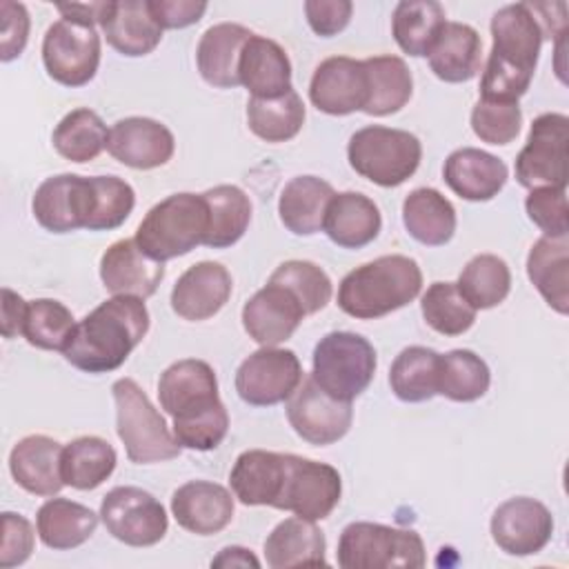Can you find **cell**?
I'll return each mask as SVG.
<instances>
[{"mask_svg": "<svg viewBox=\"0 0 569 569\" xmlns=\"http://www.w3.org/2000/svg\"><path fill=\"white\" fill-rule=\"evenodd\" d=\"M269 282L289 289L298 298L307 316L325 309L333 291L329 276L309 260H287L278 264L276 271L269 276Z\"/></svg>", "mask_w": 569, "mask_h": 569, "instance_id": "48", "label": "cell"}, {"mask_svg": "<svg viewBox=\"0 0 569 569\" xmlns=\"http://www.w3.org/2000/svg\"><path fill=\"white\" fill-rule=\"evenodd\" d=\"M0 18H2V42H0V58L9 62L24 51L29 40V13L22 2L2 0L0 2Z\"/></svg>", "mask_w": 569, "mask_h": 569, "instance_id": "53", "label": "cell"}, {"mask_svg": "<svg viewBox=\"0 0 569 569\" xmlns=\"http://www.w3.org/2000/svg\"><path fill=\"white\" fill-rule=\"evenodd\" d=\"M31 211L38 224L51 233L89 229L93 216L91 176L60 173L47 178L33 193Z\"/></svg>", "mask_w": 569, "mask_h": 569, "instance_id": "16", "label": "cell"}, {"mask_svg": "<svg viewBox=\"0 0 569 569\" xmlns=\"http://www.w3.org/2000/svg\"><path fill=\"white\" fill-rule=\"evenodd\" d=\"M369 98L365 104L367 116H389L400 111L411 93L413 78L407 62L398 56H373L365 60Z\"/></svg>", "mask_w": 569, "mask_h": 569, "instance_id": "38", "label": "cell"}, {"mask_svg": "<svg viewBox=\"0 0 569 569\" xmlns=\"http://www.w3.org/2000/svg\"><path fill=\"white\" fill-rule=\"evenodd\" d=\"M382 216L378 204L358 191L333 193L327 204L322 231L342 249H362L380 233Z\"/></svg>", "mask_w": 569, "mask_h": 569, "instance_id": "28", "label": "cell"}, {"mask_svg": "<svg viewBox=\"0 0 569 569\" xmlns=\"http://www.w3.org/2000/svg\"><path fill=\"white\" fill-rule=\"evenodd\" d=\"M287 476V453L249 449L242 451L229 473L233 496L247 507H278Z\"/></svg>", "mask_w": 569, "mask_h": 569, "instance_id": "25", "label": "cell"}, {"mask_svg": "<svg viewBox=\"0 0 569 569\" xmlns=\"http://www.w3.org/2000/svg\"><path fill=\"white\" fill-rule=\"evenodd\" d=\"M147 331L149 311L144 300L113 296L76 322L62 356L84 373H109L129 358Z\"/></svg>", "mask_w": 569, "mask_h": 569, "instance_id": "2", "label": "cell"}, {"mask_svg": "<svg viewBox=\"0 0 569 569\" xmlns=\"http://www.w3.org/2000/svg\"><path fill=\"white\" fill-rule=\"evenodd\" d=\"M425 542L413 529L380 522H351L338 540V565L342 569H420Z\"/></svg>", "mask_w": 569, "mask_h": 569, "instance_id": "8", "label": "cell"}, {"mask_svg": "<svg viewBox=\"0 0 569 569\" xmlns=\"http://www.w3.org/2000/svg\"><path fill=\"white\" fill-rule=\"evenodd\" d=\"M569 118L542 113L531 122L529 136L516 156V180L527 189L567 187Z\"/></svg>", "mask_w": 569, "mask_h": 569, "instance_id": "10", "label": "cell"}, {"mask_svg": "<svg viewBox=\"0 0 569 569\" xmlns=\"http://www.w3.org/2000/svg\"><path fill=\"white\" fill-rule=\"evenodd\" d=\"M160 407L173 418L180 447L216 449L229 431V413L218 396V378L209 362L184 358L169 365L158 380Z\"/></svg>", "mask_w": 569, "mask_h": 569, "instance_id": "1", "label": "cell"}, {"mask_svg": "<svg viewBox=\"0 0 569 569\" xmlns=\"http://www.w3.org/2000/svg\"><path fill=\"white\" fill-rule=\"evenodd\" d=\"M302 378V365L291 349L260 347L240 362L236 391L251 407H271L289 400Z\"/></svg>", "mask_w": 569, "mask_h": 569, "instance_id": "13", "label": "cell"}, {"mask_svg": "<svg viewBox=\"0 0 569 569\" xmlns=\"http://www.w3.org/2000/svg\"><path fill=\"white\" fill-rule=\"evenodd\" d=\"M298 298L282 284L267 282L242 307V327L260 347H278L289 340L305 318Z\"/></svg>", "mask_w": 569, "mask_h": 569, "instance_id": "19", "label": "cell"}, {"mask_svg": "<svg viewBox=\"0 0 569 569\" xmlns=\"http://www.w3.org/2000/svg\"><path fill=\"white\" fill-rule=\"evenodd\" d=\"M491 371L471 349H453L438 360V393L453 402H473L489 389Z\"/></svg>", "mask_w": 569, "mask_h": 569, "instance_id": "44", "label": "cell"}, {"mask_svg": "<svg viewBox=\"0 0 569 569\" xmlns=\"http://www.w3.org/2000/svg\"><path fill=\"white\" fill-rule=\"evenodd\" d=\"M327 540L316 520L300 516L278 522L264 540V560L271 569H289L302 565H327Z\"/></svg>", "mask_w": 569, "mask_h": 569, "instance_id": "31", "label": "cell"}, {"mask_svg": "<svg viewBox=\"0 0 569 569\" xmlns=\"http://www.w3.org/2000/svg\"><path fill=\"white\" fill-rule=\"evenodd\" d=\"M425 322L442 336H462L476 322V309L458 291L456 282H433L420 298Z\"/></svg>", "mask_w": 569, "mask_h": 569, "instance_id": "46", "label": "cell"}, {"mask_svg": "<svg viewBox=\"0 0 569 569\" xmlns=\"http://www.w3.org/2000/svg\"><path fill=\"white\" fill-rule=\"evenodd\" d=\"M209 207L202 193H171L153 204L136 229L138 247L153 260L164 262L204 244Z\"/></svg>", "mask_w": 569, "mask_h": 569, "instance_id": "5", "label": "cell"}, {"mask_svg": "<svg viewBox=\"0 0 569 569\" xmlns=\"http://www.w3.org/2000/svg\"><path fill=\"white\" fill-rule=\"evenodd\" d=\"M107 151L124 167L156 169L171 160L176 151L173 133L153 118L131 116L109 129Z\"/></svg>", "mask_w": 569, "mask_h": 569, "instance_id": "20", "label": "cell"}, {"mask_svg": "<svg viewBox=\"0 0 569 569\" xmlns=\"http://www.w3.org/2000/svg\"><path fill=\"white\" fill-rule=\"evenodd\" d=\"M342 480L336 467L287 453V476L276 509L305 520H325L340 502Z\"/></svg>", "mask_w": 569, "mask_h": 569, "instance_id": "14", "label": "cell"}, {"mask_svg": "<svg viewBox=\"0 0 569 569\" xmlns=\"http://www.w3.org/2000/svg\"><path fill=\"white\" fill-rule=\"evenodd\" d=\"M102 33L107 42L127 58L147 56L162 40V29L153 20L147 0H111Z\"/></svg>", "mask_w": 569, "mask_h": 569, "instance_id": "30", "label": "cell"}, {"mask_svg": "<svg viewBox=\"0 0 569 569\" xmlns=\"http://www.w3.org/2000/svg\"><path fill=\"white\" fill-rule=\"evenodd\" d=\"M56 9L62 13V18L69 20H78V22H87V24H100L104 22L109 9H111V0H102V2H69V4H56Z\"/></svg>", "mask_w": 569, "mask_h": 569, "instance_id": "57", "label": "cell"}, {"mask_svg": "<svg viewBox=\"0 0 569 569\" xmlns=\"http://www.w3.org/2000/svg\"><path fill=\"white\" fill-rule=\"evenodd\" d=\"M60 460V442L49 436L33 433L13 445L9 453V471L24 491L33 496H56L64 487Z\"/></svg>", "mask_w": 569, "mask_h": 569, "instance_id": "27", "label": "cell"}, {"mask_svg": "<svg viewBox=\"0 0 569 569\" xmlns=\"http://www.w3.org/2000/svg\"><path fill=\"white\" fill-rule=\"evenodd\" d=\"M147 2L160 29L191 27L207 11V2H200V0H147Z\"/></svg>", "mask_w": 569, "mask_h": 569, "instance_id": "55", "label": "cell"}, {"mask_svg": "<svg viewBox=\"0 0 569 569\" xmlns=\"http://www.w3.org/2000/svg\"><path fill=\"white\" fill-rule=\"evenodd\" d=\"M247 124L253 136L264 142H287L298 136L305 124V104L296 89L273 100L249 98Z\"/></svg>", "mask_w": 569, "mask_h": 569, "instance_id": "43", "label": "cell"}, {"mask_svg": "<svg viewBox=\"0 0 569 569\" xmlns=\"http://www.w3.org/2000/svg\"><path fill=\"white\" fill-rule=\"evenodd\" d=\"M447 16L440 2L433 0H402L393 9L391 33L396 44L413 56H427L445 27Z\"/></svg>", "mask_w": 569, "mask_h": 569, "instance_id": "39", "label": "cell"}, {"mask_svg": "<svg viewBox=\"0 0 569 569\" xmlns=\"http://www.w3.org/2000/svg\"><path fill=\"white\" fill-rule=\"evenodd\" d=\"M525 209L529 220L547 238H567L569 233V209H567V187H538L531 189Z\"/></svg>", "mask_w": 569, "mask_h": 569, "instance_id": "51", "label": "cell"}, {"mask_svg": "<svg viewBox=\"0 0 569 569\" xmlns=\"http://www.w3.org/2000/svg\"><path fill=\"white\" fill-rule=\"evenodd\" d=\"M527 276L551 309H556L562 316L569 311L567 238H538L527 256Z\"/></svg>", "mask_w": 569, "mask_h": 569, "instance_id": "34", "label": "cell"}, {"mask_svg": "<svg viewBox=\"0 0 569 569\" xmlns=\"http://www.w3.org/2000/svg\"><path fill=\"white\" fill-rule=\"evenodd\" d=\"M98 527V516L73 500L49 498L36 513V529L49 549L67 551L84 545Z\"/></svg>", "mask_w": 569, "mask_h": 569, "instance_id": "36", "label": "cell"}, {"mask_svg": "<svg viewBox=\"0 0 569 569\" xmlns=\"http://www.w3.org/2000/svg\"><path fill=\"white\" fill-rule=\"evenodd\" d=\"M211 567H253L258 569L260 567V560L244 547H224L213 560H211Z\"/></svg>", "mask_w": 569, "mask_h": 569, "instance_id": "58", "label": "cell"}, {"mask_svg": "<svg viewBox=\"0 0 569 569\" xmlns=\"http://www.w3.org/2000/svg\"><path fill=\"white\" fill-rule=\"evenodd\" d=\"M491 51L480 78V100L518 102L527 93L542 44L529 2L507 4L491 18Z\"/></svg>", "mask_w": 569, "mask_h": 569, "instance_id": "3", "label": "cell"}, {"mask_svg": "<svg viewBox=\"0 0 569 569\" xmlns=\"http://www.w3.org/2000/svg\"><path fill=\"white\" fill-rule=\"evenodd\" d=\"M422 289V271L409 256H380L349 271L338 287V307L358 320L382 318L407 307Z\"/></svg>", "mask_w": 569, "mask_h": 569, "instance_id": "4", "label": "cell"}, {"mask_svg": "<svg viewBox=\"0 0 569 569\" xmlns=\"http://www.w3.org/2000/svg\"><path fill=\"white\" fill-rule=\"evenodd\" d=\"M233 289L227 267L213 260H202L189 267L171 289V309L189 322H200L216 316L229 300Z\"/></svg>", "mask_w": 569, "mask_h": 569, "instance_id": "21", "label": "cell"}, {"mask_svg": "<svg viewBox=\"0 0 569 569\" xmlns=\"http://www.w3.org/2000/svg\"><path fill=\"white\" fill-rule=\"evenodd\" d=\"M171 513L182 529L196 536H213L233 520V498L218 482L189 480L173 491Z\"/></svg>", "mask_w": 569, "mask_h": 569, "instance_id": "23", "label": "cell"}, {"mask_svg": "<svg viewBox=\"0 0 569 569\" xmlns=\"http://www.w3.org/2000/svg\"><path fill=\"white\" fill-rule=\"evenodd\" d=\"M100 518L107 531L129 547L158 545L169 518L162 502L140 487H113L100 502Z\"/></svg>", "mask_w": 569, "mask_h": 569, "instance_id": "12", "label": "cell"}, {"mask_svg": "<svg viewBox=\"0 0 569 569\" xmlns=\"http://www.w3.org/2000/svg\"><path fill=\"white\" fill-rule=\"evenodd\" d=\"M116 462V449L104 438L80 436L62 447V482L80 491L96 489L113 473Z\"/></svg>", "mask_w": 569, "mask_h": 569, "instance_id": "37", "label": "cell"}, {"mask_svg": "<svg viewBox=\"0 0 569 569\" xmlns=\"http://www.w3.org/2000/svg\"><path fill=\"white\" fill-rule=\"evenodd\" d=\"M33 551L31 522L13 511L2 513V542H0V567L9 569L22 565Z\"/></svg>", "mask_w": 569, "mask_h": 569, "instance_id": "52", "label": "cell"}, {"mask_svg": "<svg viewBox=\"0 0 569 569\" xmlns=\"http://www.w3.org/2000/svg\"><path fill=\"white\" fill-rule=\"evenodd\" d=\"M109 131L102 118L91 109H73L69 111L53 129L51 142L53 149L71 162H91L107 147Z\"/></svg>", "mask_w": 569, "mask_h": 569, "instance_id": "42", "label": "cell"}, {"mask_svg": "<svg viewBox=\"0 0 569 569\" xmlns=\"http://www.w3.org/2000/svg\"><path fill=\"white\" fill-rule=\"evenodd\" d=\"M209 207V231L204 244L227 249L236 244L251 222V200L236 184H218L204 193Z\"/></svg>", "mask_w": 569, "mask_h": 569, "instance_id": "40", "label": "cell"}, {"mask_svg": "<svg viewBox=\"0 0 569 569\" xmlns=\"http://www.w3.org/2000/svg\"><path fill=\"white\" fill-rule=\"evenodd\" d=\"M427 58L436 78L453 84L467 82L480 71L482 40L473 27L447 20Z\"/></svg>", "mask_w": 569, "mask_h": 569, "instance_id": "32", "label": "cell"}, {"mask_svg": "<svg viewBox=\"0 0 569 569\" xmlns=\"http://www.w3.org/2000/svg\"><path fill=\"white\" fill-rule=\"evenodd\" d=\"M438 360L440 353L429 347L402 349L389 369V385L402 402H425L438 393Z\"/></svg>", "mask_w": 569, "mask_h": 569, "instance_id": "41", "label": "cell"}, {"mask_svg": "<svg viewBox=\"0 0 569 569\" xmlns=\"http://www.w3.org/2000/svg\"><path fill=\"white\" fill-rule=\"evenodd\" d=\"M369 98L365 60L333 56L322 60L309 82L311 104L329 116H349L362 111Z\"/></svg>", "mask_w": 569, "mask_h": 569, "instance_id": "18", "label": "cell"}, {"mask_svg": "<svg viewBox=\"0 0 569 569\" xmlns=\"http://www.w3.org/2000/svg\"><path fill=\"white\" fill-rule=\"evenodd\" d=\"M42 62L58 84L82 87L100 64V36L93 24L60 18L42 38Z\"/></svg>", "mask_w": 569, "mask_h": 569, "instance_id": "11", "label": "cell"}, {"mask_svg": "<svg viewBox=\"0 0 569 569\" xmlns=\"http://www.w3.org/2000/svg\"><path fill=\"white\" fill-rule=\"evenodd\" d=\"M253 33L236 22H220L209 27L198 42L196 62L202 80L218 89H233L240 84L238 62L242 47Z\"/></svg>", "mask_w": 569, "mask_h": 569, "instance_id": "29", "label": "cell"}, {"mask_svg": "<svg viewBox=\"0 0 569 569\" xmlns=\"http://www.w3.org/2000/svg\"><path fill=\"white\" fill-rule=\"evenodd\" d=\"M402 222L420 244L442 247L456 233V209L438 189L418 187L402 202Z\"/></svg>", "mask_w": 569, "mask_h": 569, "instance_id": "35", "label": "cell"}, {"mask_svg": "<svg viewBox=\"0 0 569 569\" xmlns=\"http://www.w3.org/2000/svg\"><path fill=\"white\" fill-rule=\"evenodd\" d=\"M238 78L251 98L260 100H273L293 89L287 51L276 40L256 33L242 47Z\"/></svg>", "mask_w": 569, "mask_h": 569, "instance_id": "26", "label": "cell"}, {"mask_svg": "<svg viewBox=\"0 0 569 569\" xmlns=\"http://www.w3.org/2000/svg\"><path fill=\"white\" fill-rule=\"evenodd\" d=\"M442 176L447 187L462 200L487 202L502 191L509 178V169L498 156L489 151L462 147L447 156Z\"/></svg>", "mask_w": 569, "mask_h": 569, "instance_id": "24", "label": "cell"}, {"mask_svg": "<svg viewBox=\"0 0 569 569\" xmlns=\"http://www.w3.org/2000/svg\"><path fill=\"white\" fill-rule=\"evenodd\" d=\"M522 111L518 102L478 100L471 109L473 133L489 144H509L520 133Z\"/></svg>", "mask_w": 569, "mask_h": 569, "instance_id": "50", "label": "cell"}, {"mask_svg": "<svg viewBox=\"0 0 569 569\" xmlns=\"http://www.w3.org/2000/svg\"><path fill=\"white\" fill-rule=\"evenodd\" d=\"M116 402V431L127 458L136 465L167 462L180 456V445L169 431L162 413L131 378H120L111 387Z\"/></svg>", "mask_w": 569, "mask_h": 569, "instance_id": "6", "label": "cell"}, {"mask_svg": "<svg viewBox=\"0 0 569 569\" xmlns=\"http://www.w3.org/2000/svg\"><path fill=\"white\" fill-rule=\"evenodd\" d=\"M100 278L113 296L149 298L164 278V262L149 258L136 240L113 242L100 258Z\"/></svg>", "mask_w": 569, "mask_h": 569, "instance_id": "22", "label": "cell"}, {"mask_svg": "<svg viewBox=\"0 0 569 569\" xmlns=\"http://www.w3.org/2000/svg\"><path fill=\"white\" fill-rule=\"evenodd\" d=\"M73 316L60 300L36 298L27 305L22 336L31 347L62 351L73 333Z\"/></svg>", "mask_w": 569, "mask_h": 569, "instance_id": "47", "label": "cell"}, {"mask_svg": "<svg viewBox=\"0 0 569 569\" xmlns=\"http://www.w3.org/2000/svg\"><path fill=\"white\" fill-rule=\"evenodd\" d=\"M353 4L349 0H307L305 13L313 33L331 38L340 33L351 20Z\"/></svg>", "mask_w": 569, "mask_h": 569, "instance_id": "54", "label": "cell"}, {"mask_svg": "<svg viewBox=\"0 0 569 569\" xmlns=\"http://www.w3.org/2000/svg\"><path fill=\"white\" fill-rule=\"evenodd\" d=\"M456 287L476 311L493 309L509 296L511 271L502 258L478 253L465 264Z\"/></svg>", "mask_w": 569, "mask_h": 569, "instance_id": "45", "label": "cell"}, {"mask_svg": "<svg viewBox=\"0 0 569 569\" xmlns=\"http://www.w3.org/2000/svg\"><path fill=\"white\" fill-rule=\"evenodd\" d=\"M311 378L333 398L351 402L373 380L376 349L353 331H331L313 349Z\"/></svg>", "mask_w": 569, "mask_h": 569, "instance_id": "9", "label": "cell"}, {"mask_svg": "<svg viewBox=\"0 0 569 569\" xmlns=\"http://www.w3.org/2000/svg\"><path fill=\"white\" fill-rule=\"evenodd\" d=\"M351 169L378 187H398L409 180L422 158L420 140L405 131L382 124L358 129L347 144Z\"/></svg>", "mask_w": 569, "mask_h": 569, "instance_id": "7", "label": "cell"}, {"mask_svg": "<svg viewBox=\"0 0 569 569\" xmlns=\"http://www.w3.org/2000/svg\"><path fill=\"white\" fill-rule=\"evenodd\" d=\"M491 538L509 556H531L547 547L553 533L551 511L536 498L505 500L491 516Z\"/></svg>", "mask_w": 569, "mask_h": 569, "instance_id": "17", "label": "cell"}, {"mask_svg": "<svg viewBox=\"0 0 569 569\" xmlns=\"http://www.w3.org/2000/svg\"><path fill=\"white\" fill-rule=\"evenodd\" d=\"M333 187L318 176L291 178L278 198L282 224L296 236H313L322 229L325 211L333 198Z\"/></svg>", "mask_w": 569, "mask_h": 569, "instance_id": "33", "label": "cell"}, {"mask_svg": "<svg viewBox=\"0 0 569 569\" xmlns=\"http://www.w3.org/2000/svg\"><path fill=\"white\" fill-rule=\"evenodd\" d=\"M93 180V216L89 231L118 229L133 211L136 191L118 176H91Z\"/></svg>", "mask_w": 569, "mask_h": 569, "instance_id": "49", "label": "cell"}, {"mask_svg": "<svg viewBox=\"0 0 569 569\" xmlns=\"http://www.w3.org/2000/svg\"><path fill=\"white\" fill-rule=\"evenodd\" d=\"M27 300L11 291L9 287H2V336L16 338L22 336V325L27 316Z\"/></svg>", "mask_w": 569, "mask_h": 569, "instance_id": "56", "label": "cell"}, {"mask_svg": "<svg viewBox=\"0 0 569 569\" xmlns=\"http://www.w3.org/2000/svg\"><path fill=\"white\" fill-rule=\"evenodd\" d=\"M287 420L305 442L325 447L347 436L353 409L351 402L329 396L309 373L287 400Z\"/></svg>", "mask_w": 569, "mask_h": 569, "instance_id": "15", "label": "cell"}]
</instances>
